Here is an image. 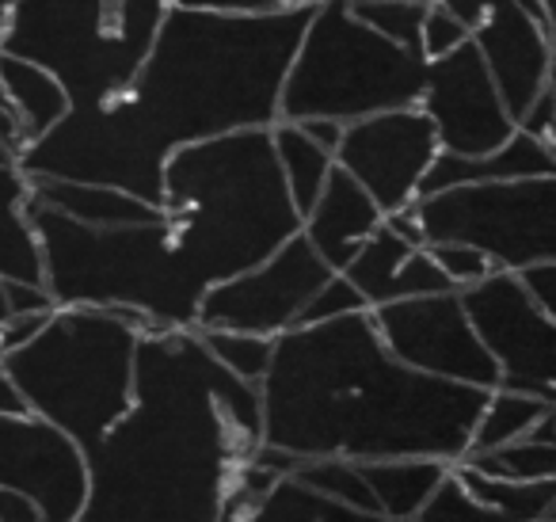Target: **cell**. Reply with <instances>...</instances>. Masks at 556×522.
<instances>
[{
  "instance_id": "836d02e7",
  "label": "cell",
  "mask_w": 556,
  "mask_h": 522,
  "mask_svg": "<svg viewBox=\"0 0 556 522\" xmlns=\"http://www.w3.org/2000/svg\"><path fill=\"white\" fill-rule=\"evenodd\" d=\"M358 309H370V306H366L363 294H358V286L351 283L348 275H332L317 290V298H313L309 306H305L302 324L332 321V316H348V313H358Z\"/></svg>"
},
{
  "instance_id": "ffe728a7",
  "label": "cell",
  "mask_w": 556,
  "mask_h": 522,
  "mask_svg": "<svg viewBox=\"0 0 556 522\" xmlns=\"http://www.w3.org/2000/svg\"><path fill=\"white\" fill-rule=\"evenodd\" d=\"M556 172V146L545 138H533L526 130H515V138L503 141L500 149L484 157H454L439 153L427 172L419 199L434 191H450L462 184H495V179H530V176H553Z\"/></svg>"
},
{
  "instance_id": "52a82bcc",
  "label": "cell",
  "mask_w": 556,
  "mask_h": 522,
  "mask_svg": "<svg viewBox=\"0 0 556 522\" xmlns=\"http://www.w3.org/2000/svg\"><path fill=\"white\" fill-rule=\"evenodd\" d=\"M427 58L374 32L351 0H317L282 85L278 119H355L424 100Z\"/></svg>"
},
{
  "instance_id": "f6af8a7d",
  "label": "cell",
  "mask_w": 556,
  "mask_h": 522,
  "mask_svg": "<svg viewBox=\"0 0 556 522\" xmlns=\"http://www.w3.org/2000/svg\"><path fill=\"white\" fill-rule=\"evenodd\" d=\"M548 519H556V507H553V514H548Z\"/></svg>"
},
{
  "instance_id": "5bb4252c",
  "label": "cell",
  "mask_w": 556,
  "mask_h": 522,
  "mask_svg": "<svg viewBox=\"0 0 556 522\" xmlns=\"http://www.w3.org/2000/svg\"><path fill=\"white\" fill-rule=\"evenodd\" d=\"M0 484L31 496L42 522H80L88 499L85 446L42 415H0Z\"/></svg>"
},
{
  "instance_id": "8fae6325",
  "label": "cell",
  "mask_w": 556,
  "mask_h": 522,
  "mask_svg": "<svg viewBox=\"0 0 556 522\" xmlns=\"http://www.w3.org/2000/svg\"><path fill=\"white\" fill-rule=\"evenodd\" d=\"M386 347L408 366L434 377H450L462 385L500 389V362L484 347L480 332L472 328L462 290L424 294V298L389 301L370 309Z\"/></svg>"
},
{
  "instance_id": "cb8c5ba5",
  "label": "cell",
  "mask_w": 556,
  "mask_h": 522,
  "mask_svg": "<svg viewBox=\"0 0 556 522\" xmlns=\"http://www.w3.org/2000/svg\"><path fill=\"white\" fill-rule=\"evenodd\" d=\"M270 141H275L278 169H282V179L290 187V199L305 217L313 210V202L320 199V191H325L328 176H332L336 153L320 146L317 138H309L302 123H287V119H278L270 126Z\"/></svg>"
},
{
  "instance_id": "f1b7e54d",
  "label": "cell",
  "mask_w": 556,
  "mask_h": 522,
  "mask_svg": "<svg viewBox=\"0 0 556 522\" xmlns=\"http://www.w3.org/2000/svg\"><path fill=\"white\" fill-rule=\"evenodd\" d=\"M199 328V324H194ZM206 347L222 366H229L237 377L260 385L275 359V339L278 336H255V332H229V328H199Z\"/></svg>"
},
{
  "instance_id": "bcb514c9",
  "label": "cell",
  "mask_w": 556,
  "mask_h": 522,
  "mask_svg": "<svg viewBox=\"0 0 556 522\" xmlns=\"http://www.w3.org/2000/svg\"><path fill=\"white\" fill-rule=\"evenodd\" d=\"M0 103H4V92H0Z\"/></svg>"
},
{
  "instance_id": "d6a6232c",
  "label": "cell",
  "mask_w": 556,
  "mask_h": 522,
  "mask_svg": "<svg viewBox=\"0 0 556 522\" xmlns=\"http://www.w3.org/2000/svg\"><path fill=\"white\" fill-rule=\"evenodd\" d=\"M469 39H472V27L465 24L457 12L442 9V4H431V9H427V20H424V58L427 62L454 54V50Z\"/></svg>"
},
{
  "instance_id": "f35d334b",
  "label": "cell",
  "mask_w": 556,
  "mask_h": 522,
  "mask_svg": "<svg viewBox=\"0 0 556 522\" xmlns=\"http://www.w3.org/2000/svg\"><path fill=\"white\" fill-rule=\"evenodd\" d=\"M416 4H442V9L457 12V16H462L465 24H469L472 32H477V27L484 24L488 9H492L495 0H416Z\"/></svg>"
},
{
  "instance_id": "7c38bea8",
  "label": "cell",
  "mask_w": 556,
  "mask_h": 522,
  "mask_svg": "<svg viewBox=\"0 0 556 522\" xmlns=\"http://www.w3.org/2000/svg\"><path fill=\"white\" fill-rule=\"evenodd\" d=\"M439 153V130L427 111L412 103V108L378 111L343 126L336 164L348 169L386 214H396L419 199V187Z\"/></svg>"
},
{
  "instance_id": "b9f144b4",
  "label": "cell",
  "mask_w": 556,
  "mask_h": 522,
  "mask_svg": "<svg viewBox=\"0 0 556 522\" xmlns=\"http://www.w3.org/2000/svg\"><path fill=\"white\" fill-rule=\"evenodd\" d=\"M541 4V16H545V32L553 39V50H556V0H538Z\"/></svg>"
},
{
  "instance_id": "3957f363",
  "label": "cell",
  "mask_w": 556,
  "mask_h": 522,
  "mask_svg": "<svg viewBox=\"0 0 556 522\" xmlns=\"http://www.w3.org/2000/svg\"><path fill=\"white\" fill-rule=\"evenodd\" d=\"M313 4L282 12L164 9L130 80L123 123L156 161L187 141L278 123L282 85Z\"/></svg>"
},
{
  "instance_id": "d4e9b609",
  "label": "cell",
  "mask_w": 556,
  "mask_h": 522,
  "mask_svg": "<svg viewBox=\"0 0 556 522\" xmlns=\"http://www.w3.org/2000/svg\"><path fill=\"white\" fill-rule=\"evenodd\" d=\"M454 469L469 484L472 496L495 507L507 522H545L556 507V481H503V476L477 473V469L462 465V461Z\"/></svg>"
},
{
  "instance_id": "9c48e42d",
  "label": "cell",
  "mask_w": 556,
  "mask_h": 522,
  "mask_svg": "<svg viewBox=\"0 0 556 522\" xmlns=\"http://www.w3.org/2000/svg\"><path fill=\"white\" fill-rule=\"evenodd\" d=\"M332 275L340 271L328 268L305 233H298L263 263L210 286L199 309V328L282 336L302 324L305 306Z\"/></svg>"
},
{
  "instance_id": "7dc6e473",
  "label": "cell",
  "mask_w": 556,
  "mask_h": 522,
  "mask_svg": "<svg viewBox=\"0 0 556 522\" xmlns=\"http://www.w3.org/2000/svg\"><path fill=\"white\" fill-rule=\"evenodd\" d=\"M545 522H556V519H545Z\"/></svg>"
},
{
  "instance_id": "9a60e30c",
  "label": "cell",
  "mask_w": 556,
  "mask_h": 522,
  "mask_svg": "<svg viewBox=\"0 0 556 522\" xmlns=\"http://www.w3.org/2000/svg\"><path fill=\"white\" fill-rule=\"evenodd\" d=\"M472 42L484 54L503 100H507L515 123L548 92L556 50L545 32V20L530 12L522 0H495L484 24L472 32Z\"/></svg>"
},
{
  "instance_id": "ac0fdd59",
  "label": "cell",
  "mask_w": 556,
  "mask_h": 522,
  "mask_svg": "<svg viewBox=\"0 0 556 522\" xmlns=\"http://www.w3.org/2000/svg\"><path fill=\"white\" fill-rule=\"evenodd\" d=\"M325 496L302 484L294 473L282 476L263 461L248 458L232 476L229 499L217 522H320Z\"/></svg>"
},
{
  "instance_id": "484cf974",
  "label": "cell",
  "mask_w": 556,
  "mask_h": 522,
  "mask_svg": "<svg viewBox=\"0 0 556 522\" xmlns=\"http://www.w3.org/2000/svg\"><path fill=\"white\" fill-rule=\"evenodd\" d=\"M548 412H553L548 400L500 385V389L488 393V405L477 420V431H472V450H495V446L526 438Z\"/></svg>"
},
{
  "instance_id": "4fadbf2b",
  "label": "cell",
  "mask_w": 556,
  "mask_h": 522,
  "mask_svg": "<svg viewBox=\"0 0 556 522\" xmlns=\"http://www.w3.org/2000/svg\"><path fill=\"white\" fill-rule=\"evenodd\" d=\"M419 108L439 130L442 153L484 157L515 138L518 123L488 70L477 42H462L454 54L427 65V88Z\"/></svg>"
},
{
  "instance_id": "7a4b0ae2",
  "label": "cell",
  "mask_w": 556,
  "mask_h": 522,
  "mask_svg": "<svg viewBox=\"0 0 556 522\" xmlns=\"http://www.w3.org/2000/svg\"><path fill=\"white\" fill-rule=\"evenodd\" d=\"M260 393L263 443L302 461L439 458L457 465L472 450L492 389L401 362L370 309H358L282 332Z\"/></svg>"
},
{
  "instance_id": "7bdbcfd3",
  "label": "cell",
  "mask_w": 556,
  "mask_h": 522,
  "mask_svg": "<svg viewBox=\"0 0 556 522\" xmlns=\"http://www.w3.org/2000/svg\"><path fill=\"white\" fill-rule=\"evenodd\" d=\"M4 39H9V24H4V16H0V50H4Z\"/></svg>"
},
{
  "instance_id": "1f68e13d",
  "label": "cell",
  "mask_w": 556,
  "mask_h": 522,
  "mask_svg": "<svg viewBox=\"0 0 556 522\" xmlns=\"http://www.w3.org/2000/svg\"><path fill=\"white\" fill-rule=\"evenodd\" d=\"M427 248H431V256L439 260V268L446 271V278L457 290H465V286L480 283V278H488L492 271H500L480 248L462 245V240H439V245H427Z\"/></svg>"
},
{
  "instance_id": "8992f818",
  "label": "cell",
  "mask_w": 556,
  "mask_h": 522,
  "mask_svg": "<svg viewBox=\"0 0 556 522\" xmlns=\"http://www.w3.org/2000/svg\"><path fill=\"white\" fill-rule=\"evenodd\" d=\"M149 324L126 309L58 306L0 370L20 385L27 408L92 450L134 405L138 347Z\"/></svg>"
},
{
  "instance_id": "ba28073f",
  "label": "cell",
  "mask_w": 556,
  "mask_h": 522,
  "mask_svg": "<svg viewBox=\"0 0 556 522\" xmlns=\"http://www.w3.org/2000/svg\"><path fill=\"white\" fill-rule=\"evenodd\" d=\"M427 245L462 240L500 271L556 263V172L530 179L462 184L412 202Z\"/></svg>"
},
{
  "instance_id": "2e32d148",
  "label": "cell",
  "mask_w": 556,
  "mask_h": 522,
  "mask_svg": "<svg viewBox=\"0 0 556 522\" xmlns=\"http://www.w3.org/2000/svg\"><path fill=\"white\" fill-rule=\"evenodd\" d=\"M340 275H348L358 286V294H363L370 309L404 298H424V294L457 290L446 278V271L439 268V260L431 256V248L412 245L389 222H381V229L358 248L355 260Z\"/></svg>"
},
{
  "instance_id": "5b68a950",
  "label": "cell",
  "mask_w": 556,
  "mask_h": 522,
  "mask_svg": "<svg viewBox=\"0 0 556 522\" xmlns=\"http://www.w3.org/2000/svg\"><path fill=\"white\" fill-rule=\"evenodd\" d=\"M31 225L54 306L138 313L149 328H194L206 286L172 240L168 217L149 225H85L31 191Z\"/></svg>"
},
{
  "instance_id": "4316f807",
  "label": "cell",
  "mask_w": 556,
  "mask_h": 522,
  "mask_svg": "<svg viewBox=\"0 0 556 522\" xmlns=\"http://www.w3.org/2000/svg\"><path fill=\"white\" fill-rule=\"evenodd\" d=\"M462 465H472L488 476H503V481H556V443L526 435L507 446H495V450H469Z\"/></svg>"
},
{
  "instance_id": "4dcf8cb0",
  "label": "cell",
  "mask_w": 556,
  "mask_h": 522,
  "mask_svg": "<svg viewBox=\"0 0 556 522\" xmlns=\"http://www.w3.org/2000/svg\"><path fill=\"white\" fill-rule=\"evenodd\" d=\"M416 522H507L495 507H488L484 499H477L469 492V484L457 476V469H450L446 481L434 488V496L427 499V507L416 514Z\"/></svg>"
},
{
  "instance_id": "d590c367",
  "label": "cell",
  "mask_w": 556,
  "mask_h": 522,
  "mask_svg": "<svg viewBox=\"0 0 556 522\" xmlns=\"http://www.w3.org/2000/svg\"><path fill=\"white\" fill-rule=\"evenodd\" d=\"M518 278L533 294V301L556 321V263H533V268L518 271Z\"/></svg>"
},
{
  "instance_id": "ab89813d",
  "label": "cell",
  "mask_w": 556,
  "mask_h": 522,
  "mask_svg": "<svg viewBox=\"0 0 556 522\" xmlns=\"http://www.w3.org/2000/svg\"><path fill=\"white\" fill-rule=\"evenodd\" d=\"M302 126H305V134L309 138H317L325 149H340V141H343V123H336V119H302Z\"/></svg>"
},
{
  "instance_id": "d6986e66",
  "label": "cell",
  "mask_w": 556,
  "mask_h": 522,
  "mask_svg": "<svg viewBox=\"0 0 556 522\" xmlns=\"http://www.w3.org/2000/svg\"><path fill=\"white\" fill-rule=\"evenodd\" d=\"M27 207H31V176L24 172L20 149L0 138V278L47 286L42 248Z\"/></svg>"
},
{
  "instance_id": "6da1fadb",
  "label": "cell",
  "mask_w": 556,
  "mask_h": 522,
  "mask_svg": "<svg viewBox=\"0 0 556 522\" xmlns=\"http://www.w3.org/2000/svg\"><path fill=\"white\" fill-rule=\"evenodd\" d=\"M260 443V385L222 366L199 328H149L130 412L85 450L80 522H217Z\"/></svg>"
},
{
  "instance_id": "f546056e",
  "label": "cell",
  "mask_w": 556,
  "mask_h": 522,
  "mask_svg": "<svg viewBox=\"0 0 556 522\" xmlns=\"http://www.w3.org/2000/svg\"><path fill=\"white\" fill-rule=\"evenodd\" d=\"M351 9L386 39L424 54V20L431 4H416V0H351Z\"/></svg>"
},
{
  "instance_id": "30bf717a",
  "label": "cell",
  "mask_w": 556,
  "mask_h": 522,
  "mask_svg": "<svg viewBox=\"0 0 556 522\" xmlns=\"http://www.w3.org/2000/svg\"><path fill=\"white\" fill-rule=\"evenodd\" d=\"M462 301L472 328L500 362L503 389L541 397L556 408V321L533 301L515 271H492L465 286Z\"/></svg>"
},
{
  "instance_id": "e575fe53",
  "label": "cell",
  "mask_w": 556,
  "mask_h": 522,
  "mask_svg": "<svg viewBox=\"0 0 556 522\" xmlns=\"http://www.w3.org/2000/svg\"><path fill=\"white\" fill-rule=\"evenodd\" d=\"M164 9H206V12H282L298 4H317V0H161Z\"/></svg>"
},
{
  "instance_id": "e0dca14e",
  "label": "cell",
  "mask_w": 556,
  "mask_h": 522,
  "mask_svg": "<svg viewBox=\"0 0 556 522\" xmlns=\"http://www.w3.org/2000/svg\"><path fill=\"white\" fill-rule=\"evenodd\" d=\"M381 222H386V210L378 207V199L348 169L336 164L320 199L302 217V233L328 268L343 271L358 248L381 229Z\"/></svg>"
},
{
  "instance_id": "ee69618b",
  "label": "cell",
  "mask_w": 556,
  "mask_h": 522,
  "mask_svg": "<svg viewBox=\"0 0 556 522\" xmlns=\"http://www.w3.org/2000/svg\"><path fill=\"white\" fill-rule=\"evenodd\" d=\"M548 92H553V100H556V62H553V77H548Z\"/></svg>"
},
{
  "instance_id": "603a6c76",
  "label": "cell",
  "mask_w": 556,
  "mask_h": 522,
  "mask_svg": "<svg viewBox=\"0 0 556 522\" xmlns=\"http://www.w3.org/2000/svg\"><path fill=\"white\" fill-rule=\"evenodd\" d=\"M370 481V492L378 499V511L393 519H416L434 496L442 481L450 476V461L439 458H386V461H358Z\"/></svg>"
},
{
  "instance_id": "8d00e7d4",
  "label": "cell",
  "mask_w": 556,
  "mask_h": 522,
  "mask_svg": "<svg viewBox=\"0 0 556 522\" xmlns=\"http://www.w3.org/2000/svg\"><path fill=\"white\" fill-rule=\"evenodd\" d=\"M0 522H42V511L31 496L0 484Z\"/></svg>"
},
{
  "instance_id": "83f0119b",
  "label": "cell",
  "mask_w": 556,
  "mask_h": 522,
  "mask_svg": "<svg viewBox=\"0 0 556 522\" xmlns=\"http://www.w3.org/2000/svg\"><path fill=\"white\" fill-rule=\"evenodd\" d=\"M298 481L309 484L317 496L332 499V504L363 507V511H378V499L370 492L363 465L351 458H309L298 465Z\"/></svg>"
},
{
  "instance_id": "74e56055",
  "label": "cell",
  "mask_w": 556,
  "mask_h": 522,
  "mask_svg": "<svg viewBox=\"0 0 556 522\" xmlns=\"http://www.w3.org/2000/svg\"><path fill=\"white\" fill-rule=\"evenodd\" d=\"M320 522H416V519H393V514H386V511H363V507H348V504L325 499Z\"/></svg>"
},
{
  "instance_id": "277c9868",
  "label": "cell",
  "mask_w": 556,
  "mask_h": 522,
  "mask_svg": "<svg viewBox=\"0 0 556 522\" xmlns=\"http://www.w3.org/2000/svg\"><path fill=\"white\" fill-rule=\"evenodd\" d=\"M161 207L179 256L206 290L302 233L270 126L176 146L164 161Z\"/></svg>"
},
{
  "instance_id": "7402d4cb",
  "label": "cell",
  "mask_w": 556,
  "mask_h": 522,
  "mask_svg": "<svg viewBox=\"0 0 556 522\" xmlns=\"http://www.w3.org/2000/svg\"><path fill=\"white\" fill-rule=\"evenodd\" d=\"M35 199L50 202L62 214L77 217L85 225H103V229H115V225H149L161 222L164 207L141 199V195L126 191L115 184H88V179H58V176H31Z\"/></svg>"
},
{
  "instance_id": "44dd1931",
  "label": "cell",
  "mask_w": 556,
  "mask_h": 522,
  "mask_svg": "<svg viewBox=\"0 0 556 522\" xmlns=\"http://www.w3.org/2000/svg\"><path fill=\"white\" fill-rule=\"evenodd\" d=\"M0 92H4V108L16 115L20 153L58 130L73 108L70 88L54 70L12 54V50H0Z\"/></svg>"
},
{
  "instance_id": "60d3db41",
  "label": "cell",
  "mask_w": 556,
  "mask_h": 522,
  "mask_svg": "<svg viewBox=\"0 0 556 522\" xmlns=\"http://www.w3.org/2000/svg\"><path fill=\"white\" fill-rule=\"evenodd\" d=\"M27 412H31V408H27L20 385L0 370V415H27Z\"/></svg>"
}]
</instances>
